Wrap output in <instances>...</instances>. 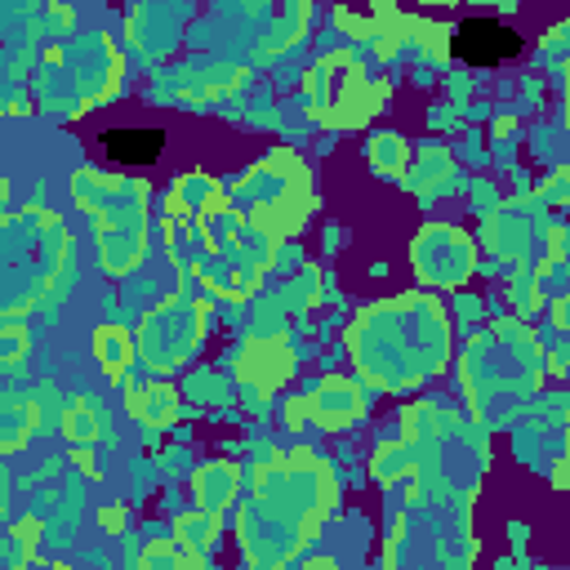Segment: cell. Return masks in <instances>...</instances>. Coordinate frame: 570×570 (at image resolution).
Returning <instances> with one entry per match:
<instances>
[{"label":"cell","mask_w":570,"mask_h":570,"mask_svg":"<svg viewBox=\"0 0 570 570\" xmlns=\"http://www.w3.org/2000/svg\"><path fill=\"white\" fill-rule=\"evenodd\" d=\"M490 570H494V566H490Z\"/></svg>","instance_id":"f907efd6"},{"label":"cell","mask_w":570,"mask_h":570,"mask_svg":"<svg viewBox=\"0 0 570 570\" xmlns=\"http://www.w3.org/2000/svg\"><path fill=\"white\" fill-rule=\"evenodd\" d=\"M71 200L80 214H89V223L94 218H147L151 187L147 178H134V174L80 165L71 174Z\"/></svg>","instance_id":"8fae6325"},{"label":"cell","mask_w":570,"mask_h":570,"mask_svg":"<svg viewBox=\"0 0 570 570\" xmlns=\"http://www.w3.org/2000/svg\"><path fill=\"white\" fill-rule=\"evenodd\" d=\"M503 298H508V312H512L517 321H534V312L548 303L543 289H539V281H534V267H517V272L508 276Z\"/></svg>","instance_id":"f1b7e54d"},{"label":"cell","mask_w":570,"mask_h":570,"mask_svg":"<svg viewBox=\"0 0 570 570\" xmlns=\"http://www.w3.org/2000/svg\"><path fill=\"white\" fill-rule=\"evenodd\" d=\"M401 187L414 191L419 209H428V205H436L441 196H459V191H468L472 178L459 169V160H454V151H450L445 142L423 138L419 151H414V160H410V174H405Z\"/></svg>","instance_id":"5bb4252c"},{"label":"cell","mask_w":570,"mask_h":570,"mask_svg":"<svg viewBox=\"0 0 570 570\" xmlns=\"http://www.w3.org/2000/svg\"><path fill=\"white\" fill-rule=\"evenodd\" d=\"M227 205L258 232H267L276 245L285 236H298L307 218L316 214L312 169L294 147H272L263 160H254L245 174L227 178Z\"/></svg>","instance_id":"8992f818"},{"label":"cell","mask_w":570,"mask_h":570,"mask_svg":"<svg viewBox=\"0 0 570 570\" xmlns=\"http://www.w3.org/2000/svg\"><path fill=\"white\" fill-rule=\"evenodd\" d=\"M392 94V80L379 76V62L365 49H334L321 53L303 71V111L312 125L325 129H356L370 125Z\"/></svg>","instance_id":"52a82bcc"},{"label":"cell","mask_w":570,"mask_h":570,"mask_svg":"<svg viewBox=\"0 0 570 570\" xmlns=\"http://www.w3.org/2000/svg\"><path fill=\"white\" fill-rule=\"evenodd\" d=\"M165 476H160V463H156V454H138V459H129V499L134 503H142V499H151V490L160 485Z\"/></svg>","instance_id":"4dcf8cb0"},{"label":"cell","mask_w":570,"mask_h":570,"mask_svg":"<svg viewBox=\"0 0 570 570\" xmlns=\"http://www.w3.org/2000/svg\"><path fill=\"white\" fill-rule=\"evenodd\" d=\"M156 463H160V476L165 481H183V476H191L196 472V459H191V450L187 445H165V450H156Z\"/></svg>","instance_id":"d6a6232c"},{"label":"cell","mask_w":570,"mask_h":570,"mask_svg":"<svg viewBox=\"0 0 570 570\" xmlns=\"http://www.w3.org/2000/svg\"><path fill=\"white\" fill-rule=\"evenodd\" d=\"M548 307H552V330L570 334V294H566V298H557V303H548Z\"/></svg>","instance_id":"b9f144b4"},{"label":"cell","mask_w":570,"mask_h":570,"mask_svg":"<svg viewBox=\"0 0 570 570\" xmlns=\"http://www.w3.org/2000/svg\"><path fill=\"white\" fill-rule=\"evenodd\" d=\"M22 570H67V566H58V561H53V566H40V561H31V566H22Z\"/></svg>","instance_id":"bcb514c9"},{"label":"cell","mask_w":570,"mask_h":570,"mask_svg":"<svg viewBox=\"0 0 570 570\" xmlns=\"http://www.w3.org/2000/svg\"><path fill=\"white\" fill-rule=\"evenodd\" d=\"M534 570H557V566H534Z\"/></svg>","instance_id":"c3c4849f"},{"label":"cell","mask_w":570,"mask_h":570,"mask_svg":"<svg viewBox=\"0 0 570 570\" xmlns=\"http://www.w3.org/2000/svg\"><path fill=\"white\" fill-rule=\"evenodd\" d=\"M468 209L472 214H494L499 209V183H490V178H472V187H468Z\"/></svg>","instance_id":"e575fe53"},{"label":"cell","mask_w":570,"mask_h":570,"mask_svg":"<svg viewBox=\"0 0 570 570\" xmlns=\"http://www.w3.org/2000/svg\"><path fill=\"white\" fill-rule=\"evenodd\" d=\"M343 347L356 365V379L379 392L410 396L450 365L454 343L441 298L428 289H401L392 298L365 303L347 321Z\"/></svg>","instance_id":"7a4b0ae2"},{"label":"cell","mask_w":570,"mask_h":570,"mask_svg":"<svg viewBox=\"0 0 570 570\" xmlns=\"http://www.w3.org/2000/svg\"><path fill=\"white\" fill-rule=\"evenodd\" d=\"M365 570H387V566H365Z\"/></svg>","instance_id":"681fc988"},{"label":"cell","mask_w":570,"mask_h":570,"mask_svg":"<svg viewBox=\"0 0 570 570\" xmlns=\"http://www.w3.org/2000/svg\"><path fill=\"white\" fill-rule=\"evenodd\" d=\"M27 405H31V428H36V436H53V432H62L67 401H62V392H58L49 379H40L36 387H27Z\"/></svg>","instance_id":"4316f807"},{"label":"cell","mask_w":570,"mask_h":570,"mask_svg":"<svg viewBox=\"0 0 570 570\" xmlns=\"http://www.w3.org/2000/svg\"><path fill=\"white\" fill-rule=\"evenodd\" d=\"M459 156H468V165H485V160H490V151L481 147V134H476L472 125L463 129V147H459Z\"/></svg>","instance_id":"ab89813d"},{"label":"cell","mask_w":570,"mask_h":570,"mask_svg":"<svg viewBox=\"0 0 570 570\" xmlns=\"http://www.w3.org/2000/svg\"><path fill=\"white\" fill-rule=\"evenodd\" d=\"M338 517V468L316 445L285 450L236 512V543L245 561L285 566Z\"/></svg>","instance_id":"6da1fadb"},{"label":"cell","mask_w":570,"mask_h":570,"mask_svg":"<svg viewBox=\"0 0 570 570\" xmlns=\"http://www.w3.org/2000/svg\"><path fill=\"white\" fill-rule=\"evenodd\" d=\"M62 436H67L71 450H116L120 445L116 419H111V410H107V401L98 392H76L67 401Z\"/></svg>","instance_id":"2e32d148"},{"label":"cell","mask_w":570,"mask_h":570,"mask_svg":"<svg viewBox=\"0 0 570 570\" xmlns=\"http://www.w3.org/2000/svg\"><path fill=\"white\" fill-rule=\"evenodd\" d=\"M94 245L107 276H134L147 258V218H94Z\"/></svg>","instance_id":"9a60e30c"},{"label":"cell","mask_w":570,"mask_h":570,"mask_svg":"<svg viewBox=\"0 0 570 570\" xmlns=\"http://www.w3.org/2000/svg\"><path fill=\"white\" fill-rule=\"evenodd\" d=\"M281 423H285V432H303V428H312L298 392H294V396H285V405H281Z\"/></svg>","instance_id":"f35d334b"},{"label":"cell","mask_w":570,"mask_h":570,"mask_svg":"<svg viewBox=\"0 0 570 570\" xmlns=\"http://www.w3.org/2000/svg\"><path fill=\"white\" fill-rule=\"evenodd\" d=\"M548 374V352L539 343V334L517 321V316H499L485 321L481 330H472L463 356H459V392L463 405L472 414V423H481L485 432L521 423L543 387Z\"/></svg>","instance_id":"3957f363"},{"label":"cell","mask_w":570,"mask_h":570,"mask_svg":"<svg viewBox=\"0 0 570 570\" xmlns=\"http://www.w3.org/2000/svg\"><path fill=\"white\" fill-rule=\"evenodd\" d=\"M125 414L138 428H174L183 414H191V405L178 401V387L169 383H129L125 387Z\"/></svg>","instance_id":"ac0fdd59"},{"label":"cell","mask_w":570,"mask_h":570,"mask_svg":"<svg viewBox=\"0 0 570 570\" xmlns=\"http://www.w3.org/2000/svg\"><path fill=\"white\" fill-rule=\"evenodd\" d=\"M450 307H454V316H459V325H463V330H481V325H485V298H481V294L459 289Z\"/></svg>","instance_id":"836d02e7"},{"label":"cell","mask_w":570,"mask_h":570,"mask_svg":"<svg viewBox=\"0 0 570 570\" xmlns=\"http://www.w3.org/2000/svg\"><path fill=\"white\" fill-rule=\"evenodd\" d=\"M218 205H227V178H214L200 169L174 174V183L165 191V218H174V223H200Z\"/></svg>","instance_id":"e0dca14e"},{"label":"cell","mask_w":570,"mask_h":570,"mask_svg":"<svg viewBox=\"0 0 570 570\" xmlns=\"http://www.w3.org/2000/svg\"><path fill=\"white\" fill-rule=\"evenodd\" d=\"M218 534H223V517L218 512H205V508H183L174 517V539L196 548L200 557L218 552Z\"/></svg>","instance_id":"d4e9b609"},{"label":"cell","mask_w":570,"mask_h":570,"mask_svg":"<svg viewBox=\"0 0 570 570\" xmlns=\"http://www.w3.org/2000/svg\"><path fill=\"white\" fill-rule=\"evenodd\" d=\"M94 356H98V370L111 379V383H125V374L138 365V343H134V330L120 325V321H102L94 330Z\"/></svg>","instance_id":"44dd1931"},{"label":"cell","mask_w":570,"mask_h":570,"mask_svg":"<svg viewBox=\"0 0 570 570\" xmlns=\"http://www.w3.org/2000/svg\"><path fill=\"white\" fill-rule=\"evenodd\" d=\"M298 396H303V410H307V423L312 428H321V432H347V428H356L370 414V405L379 401V387H370L356 374L325 370V374L307 379Z\"/></svg>","instance_id":"30bf717a"},{"label":"cell","mask_w":570,"mask_h":570,"mask_svg":"<svg viewBox=\"0 0 570 570\" xmlns=\"http://www.w3.org/2000/svg\"><path fill=\"white\" fill-rule=\"evenodd\" d=\"M138 570H209V557H200L196 548H187L169 534V539H147L142 543Z\"/></svg>","instance_id":"484cf974"},{"label":"cell","mask_w":570,"mask_h":570,"mask_svg":"<svg viewBox=\"0 0 570 570\" xmlns=\"http://www.w3.org/2000/svg\"><path fill=\"white\" fill-rule=\"evenodd\" d=\"M303 365V347L289 338V334H267V338H240L223 352V370H236L240 383H254V387H285Z\"/></svg>","instance_id":"7c38bea8"},{"label":"cell","mask_w":570,"mask_h":570,"mask_svg":"<svg viewBox=\"0 0 570 570\" xmlns=\"http://www.w3.org/2000/svg\"><path fill=\"white\" fill-rule=\"evenodd\" d=\"M548 481H552V490H570V454L557 459V468L548 472Z\"/></svg>","instance_id":"7bdbcfd3"},{"label":"cell","mask_w":570,"mask_h":570,"mask_svg":"<svg viewBox=\"0 0 570 570\" xmlns=\"http://www.w3.org/2000/svg\"><path fill=\"white\" fill-rule=\"evenodd\" d=\"M534 191L543 196L548 209H570V165H557L552 174H543L534 183Z\"/></svg>","instance_id":"1f68e13d"},{"label":"cell","mask_w":570,"mask_h":570,"mask_svg":"<svg viewBox=\"0 0 570 570\" xmlns=\"http://www.w3.org/2000/svg\"><path fill=\"white\" fill-rule=\"evenodd\" d=\"M472 85H476V76H472L468 67H450V76H445V89H450V98H445V102H454V107H468V98H472Z\"/></svg>","instance_id":"8d00e7d4"},{"label":"cell","mask_w":570,"mask_h":570,"mask_svg":"<svg viewBox=\"0 0 570 570\" xmlns=\"http://www.w3.org/2000/svg\"><path fill=\"white\" fill-rule=\"evenodd\" d=\"M561 107H566V125H570V62L561 71Z\"/></svg>","instance_id":"f6af8a7d"},{"label":"cell","mask_w":570,"mask_h":570,"mask_svg":"<svg viewBox=\"0 0 570 570\" xmlns=\"http://www.w3.org/2000/svg\"><path fill=\"white\" fill-rule=\"evenodd\" d=\"M517 142H521L517 116L494 111V125H490V160L503 165V169H512V165H517Z\"/></svg>","instance_id":"f546056e"},{"label":"cell","mask_w":570,"mask_h":570,"mask_svg":"<svg viewBox=\"0 0 570 570\" xmlns=\"http://www.w3.org/2000/svg\"><path fill=\"white\" fill-rule=\"evenodd\" d=\"M361 156H365V165H370V174H374L379 183H405L410 160H414V147H410L405 134H396V129H374V134L365 138Z\"/></svg>","instance_id":"ffe728a7"},{"label":"cell","mask_w":570,"mask_h":570,"mask_svg":"<svg viewBox=\"0 0 570 570\" xmlns=\"http://www.w3.org/2000/svg\"><path fill=\"white\" fill-rule=\"evenodd\" d=\"M272 267H276V272H294V267H303V249H298L294 240L276 245V258H272Z\"/></svg>","instance_id":"60d3db41"},{"label":"cell","mask_w":570,"mask_h":570,"mask_svg":"<svg viewBox=\"0 0 570 570\" xmlns=\"http://www.w3.org/2000/svg\"><path fill=\"white\" fill-rule=\"evenodd\" d=\"M98 142L107 147L111 160H129V165H147L160 156V142H165V129H102Z\"/></svg>","instance_id":"603a6c76"},{"label":"cell","mask_w":570,"mask_h":570,"mask_svg":"<svg viewBox=\"0 0 570 570\" xmlns=\"http://www.w3.org/2000/svg\"><path fill=\"white\" fill-rule=\"evenodd\" d=\"M80 285L76 236L49 205H22L0 218V307L4 316H53Z\"/></svg>","instance_id":"277c9868"},{"label":"cell","mask_w":570,"mask_h":570,"mask_svg":"<svg viewBox=\"0 0 570 570\" xmlns=\"http://www.w3.org/2000/svg\"><path fill=\"white\" fill-rule=\"evenodd\" d=\"M214 325H218V303L214 298L165 294L151 312L138 316V330H134L138 365L147 374H178L191 356H200Z\"/></svg>","instance_id":"ba28073f"},{"label":"cell","mask_w":570,"mask_h":570,"mask_svg":"<svg viewBox=\"0 0 570 570\" xmlns=\"http://www.w3.org/2000/svg\"><path fill=\"white\" fill-rule=\"evenodd\" d=\"M27 89L45 116L76 120L125 94V58L107 31H80L40 53Z\"/></svg>","instance_id":"5b68a950"},{"label":"cell","mask_w":570,"mask_h":570,"mask_svg":"<svg viewBox=\"0 0 570 570\" xmlns=\"http://www.w3.org/2000/svg\"><path fill=\"white\" fill-rule=\"evenodd\" d=\"M27 441H36L31 405H27V392L9 383L4 396H0V450H4V454H18Z\"/></svg>","instance_id":"cb8c5ba5"},{"label":"cell","mask_w":570,"mask_h":570,"mask_svg":"<svg viewBox=\"0 0 570 570\" xmlns=\"http://www.w3.org/2000/svg\"><path fill=\"white\" fill-rule=\"evenodd\" d=\"M31 352H36V334L27 330V321H22V316H4V321H0V361H4V379H13Z\"/></svg>","instance_id":"83f0119b"},{"label":"cell","mask_w":570,"mask_h":570,"mask_svg":"<svg viewBox=\"0 0 570 570\" xmlns=\"http://www.w3.org/2000/svg\"><path fill=\"white\" fill-rule=\"evenodd\" d=\"M343 236H347V232H343L338 223H325V249H338V245H343Z\"/></svg>","instance_id":"ee69618b"},{"label":"cell","mask_w":570,"mask_h":570,"mask_svg":"<svg viewBox=\"0 0 570 570\" xmlns=\"http://www.w3.org/2000/svg\"><path fill=\"white\" fill-rule=\"evenodd\" d=\"M196 13V4H129L125 9V40L129 49L142 58V67L165 62L178 40H187V18Z\"/></svg>","instance_id":"4fadbf2b"},{"label":"cell","mask_w":570,"mask_h":570,"mask_svg":"<svg viewBox=\"0 0 570 570\" xmlns=\"http://www.w3.org/2000/svg\"><path fill=\"white\" fill-rule=\"evenodd\" d=\"M236 387H240V383H232L223 365H196V370H187L183 383H178V392H183L187 401L214 405V410H227V405L236 401Z\"/></svg>","instance_id":"7402d4cb"},{"label":"cell","mask_w":570,"mask_h":570,"mask_svg":"<svg viewBox=\"0 0 570 570\" xmlns=\"http://www.w3.org/2000/svg\"><path fill=\"white\" fill-rule=\"evenodd\" d=\"M187 481H191L196 508L218 512V517H223V508H227V503L240 494V485H245V476H240V468H236L232 459H205V463H196V472H191Z\"/></svg>","instance_id":"d6986e66"},{"label":"cell","mask_w":570,"mask_h":570,"mask_svg":"<svg viewBox=\"0 0 570 570\" xmlns=\"http://www.w3.org/2000/svg\"><path fill=\"white\" fill-rule=\"evenodd\" d=\"M236 401H240L245 414H254V419H267L272 405H276L272 392H267V387H254V383H240V387H236Z\"/></svg>","instance_id":"d590c367"},{"label":"cell","mask_w":570,"mask_h":570,"mask_svg":"<svg viewBox=\"0 0 570 570\" xmlns=\"http://www.w3.org/2000/svg\"><path fill=\"white\" fill-rule=\"evenodd\" d=\"M98 530H102V534H129V512H125V503L107 499V503L98 508Z\"/></svg>","instance_id":"74e56055"},{"label":"cell","mask_w":570,"mask_h":570,"mask_svg":"<svg viewBox=\"0 0 570 570\" xmlns=\"http://www.w3.org/2000/svg\"><path fill=\"white\" fill-rule=\"evenodd\" d=\"M476 236L463 232L459 223H423L410 240V267H414V281L423 289H463L476 272Z\"/></svg>","instance_id":"9c48e42d"},{"label":"cell","mask_w":570,"mask_h":570,"mask_svg":"<svg viewBox=\"0 0 570 570\" xmlns=\"http://www.w3.org/2000/svg\"><path fill=\"white\" fill-rule=\"evenodd\" d=\"M566 454H570V414H566Z\"/></svg>","instance_id":"7dc6e473"}]
</instances>
